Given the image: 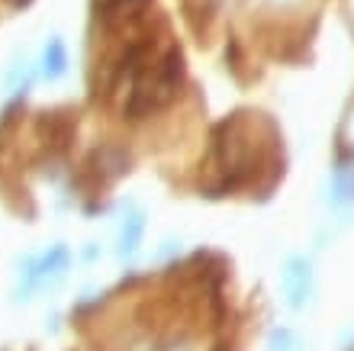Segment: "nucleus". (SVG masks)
<instances>
[{
  "instance_id": "nucleus-1",
  "label": "nucleus",
  "mask_w": 354,
  "mask_h": 351,
  "mask_svg": "<svg viewBox=\"0 0 354 351\" xmlns=\"http://www.w3.org/2000/svg\"><path fill=\"white\" fill-rule=\"evenodd\" d=\"M283 296H287V303L293 309H303V306L313 300L316 294V271H313V261L297 255V258H290L283 264Z\"/></svg>"
},
{
  "instance_id": "nucleus-2",
  "label": "nucleus",
  "mask_w": 354,
  "mask_h": 351,
  "mask_svg": "<svg viewBox=\"0 0 354 351\" xmlns=\"http://www.w3.org/2000/svg\"><path fill=\"white\" fill-rule=\"evenodd\" d=\"M328 204L345 210L354 206V165H338L328 177Z\"/></svg>"
},
{
  "instance_id": "nucleus-3",
  "label": "nucleus",
  "mask_w": 354,
  "mask_h": 351,
  "mask_svg": "<svg viewBox=\"0 0 354 351\" xmlns=\"http://www.w3.org/2000/svg\"><path fill=\"white\" fill-rule=\"evenodd\" d=\"M65 65H68L65 46H62L58 39H52V42H48V48H46V74H48V78H58V74L65 71Z\"/></svg>"
},
{
  "instance_id": "nucleus-4",
  "label": "nucleus",
  "mask_w": 354,
  "mask_h": 351,
  "mask_svg": "<svg viewBox=\"0 0 354 351\" xmlns=\"http://www.w3.org/2000/svg\"><path fill=\"white\" fill-rule=\"evenodd\" d=\"M270 351H303V348H299V339H297V335L287 332V329H280V332H274Z\"/></svg>"
},
{
  "instance_id": "nucleus-5",
  "label": "nucleus",
  "mask_w": 354,
  "mask_h": 351,
  "mask_svg": "<svg viewBox=\"0 0 354 351\" xmlns=\"http://www.w3.org/2000/svg\"><path fill=\"white\" fill-rule=\"evenodd\" d=\"M338 142H342V155L354 158V113L342 123V132H338Z\"/></svg>"
}]
</instances>
